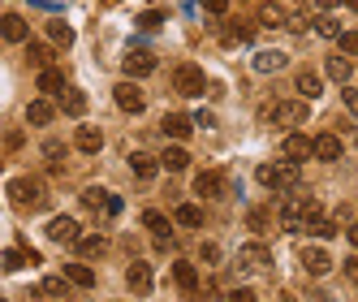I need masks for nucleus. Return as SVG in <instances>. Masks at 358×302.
<instances>
[{"mask_svg":"<svg viewBox=\"0 0 358 302\" xmlns=\"http://www.w3.org/2000/svg\"><path fill=\"white\" fill-rule=\"evenodd\" d=\"M9 199H13V208H22V212H43L48 203H52V194H48V186L39 178H13L9 182Z\"/></svg>","mask_w":358,"mask_h":302,"instance_id":"1","label":"nucleus"},{"mask_svg":"<svg viewBox=\"0 0 358 302\" xmlns=\"http://www.w3.org/2000/svg\"><path fill=\"white\" fill-rule=\"evenodd\" d=\"M315 216H320V203L311 194H298L289 203H280V229L298 233V229H306V220H315Z\"/></svg>","mask_w":358,"mask_h":302,"instance_id":"2","label":"nucleus"},{"mask_svg":"<svg viewBox=\"0 0 358 302\" xmlns=\"http://www.w3.org/2000/svg\"><path fill=\"white\" fill-rule=\"evenodd\" d=\"M259 182L268 190H294L302 182V168H298V160H276V164H264L259 168Z\"/></svg>","mask_w":358,"mask_h":302,"instance_id":"3","label":"nucleus"},{"mask_svg":"<svg viewBox=\"0 0 358 302\" xmlns=\"http://www.w3.org/2000/svg\"><path fill=\"white\" fill-rule=\"evenodd\" d=\"M259 121H268V125H302V121H306V99L268 104V108H259Z\"/></svg>","mask_w":358,"mask_h":302,"instance_id":"4","label":"nucleus"},{"mask_svg":"<svg viewBox=\"0 0 358 302\" xmlns=\"http://www.w3.org/2000/svg\"><path fill=\"white\" fill-rule=\"evenodd\" d=\"M203 87H208V73H203V65H177V69H173V91H177V95H203Z\"/></svg>","mask_w":358,"mask_h":302,"instance_id":"5","label":"nucleus"},{"mask_svg":"<svg viewBox=\"0 0 358 302\" xmlns=\"http://www.w3.org/2000/svg\"><path fill=\"white\" fill-rule=\"evenodd\" d=\"M113 99H117V108H121V113H134V117L147 108V95H143V87H138L134 78L117 82V87H113Z\"/></svg>","mask_w":358,"mask_h":302,"instance_id":"6","label":"nucleus"},{"mask_svg":"<svg viewBox=\"0 0 358 302\" xmlns=\"http://www.w3.org/2000/svg\"><path fill=\"white\" fill-rule=\"evenodd\" d=\"M78 238H83V229H78V220H73V216H52V220H48V242L73 246Z\"/></svg>","mask_w":358,"mask_h":302,"instance_id":"7","label":"nucleus"},{"mask_svg":"<svg viewBox=\"0 0 358 302\" xmlns=\"http://www.w3.org/2000/svg\"><path fill=\"white\" fill-rule=\"evenodd\" d=\"M229 190V178L220 168H203V173H194V194H203V199H220Z\"/></svg>","mask_w":358,"mask_h":302,"instance_id":"8","label":"nucleus"},{"mask_svg":"<svg viewBox=\"0 0 358 302\" xmlns=\"http://www.w3.org/2000/svg\"><path fill=\"white\" fill-rule=\"evenodd\" d=\"M121 69H125V78H147V73H156V57H151L147 48H130Z\"/></svg>","mask_w":358,"mask_h":302,"instance_id":"9","label":"nucleus"},{"mask_svg":"<svg viewBox=\"0 0 358 302\" xmlns=\"http://www.w3.org/2000/svg\"><path fill=\"white\" fill-rule=\"evenodd\" d=\"M83 203H87L91 212H108V216L121 212V199H117L113 190H104V186H87V190H83Z\"/></svg>","mask_w":358,"mask_h":302,"instance_id":"10","label":"nucleus"},{"mask_svg":"<svg viewBox=\"0 0 358 302\" xmlns=\"http://www.w3.org/2000/svg\"><path fill=\"white\" fill-rule=\"evenodd\" d=\"M298 264L311 272V276H328L332 272V255L324 246H302V255H298Z\"/></svg>","mask_w":358,"mask_h":302,"instance_id":"11","label":"nucleus"},{"mask_svg":"<svg viewBox=\"0 0 358 302\" xmlns=\"http://www.w3.org/2000/svg\"><path fill=\"white\" fill-rule=\"evenodd\" d=\"M0 35H5V43H27L31 39V22L22 13H5L0 17Z\"/></svg>","mask_w":358,"mask_h":302,"instance_id":"12","label":"nucleus"},{"mask_svg":"<svg viewBox=\"0 0 358 302\" xmlns=\"http://www.w3.org/2000/svg\"><path fill=\"white\" fill-rule=\"evenodd\" d=\"M160 130H164V138H173V143H186V138H190V130H194V121H190L186 113H164Z\"/></svg>","mask_w":358,"mask_h":302,"instance_id":"13","label":"nucleus"},{"mask_svg":"<svg viewBox=\"0 0 358 302\" xmlns=\"http://www.w3.org/2000/svg\"><path fill=\"white\" fill-rule=\"evenodd\" d=\"M341 147H345V143H341L337 134H315V138H311V156L324 160V164H332V160H341Z\"/></svg>","mask_w":358,"mask_h":302,"instance_id":"14","label":"nucleus"},{"mask_svg":"<svg viewBox=\"0 0 358 302\" xmlns=\"http://www.w3.org/2000/svg\"><path fill=\"white\" fill-rule=\"evenodd\" d=\"M125 285H130L138 298L151 294V264H138V259H134L130 268H125Z\"/></svg>","mask_w":358,"mask_h":302,"instance_id":"15","label":"nucleus"},{"mask_svg":"<svg viewBox=\"0 0 358 302\" xmlns=\"http://www.w3.org/2000/svg\"><path fill=\"white\" fill-rule=\"evenodd\" d=\"M238 264H246V268H268V264H272V250H268L264 242H246V246L238 250Z\"/></svg>","mask_w":358,"mask_h":302,"instance_id":"16","label":"nucleus"},{"mask_svg":"<svg viewBox=\"0 0 358 302\" xmlns=\"http://www.w3.org/2000/svg\"><path fill=\"white\" fill-rule=\"evenodd\" d=\"M130 173H134L138 182H151V178L160 173V160H156V156H147V151H134V156H130Z\"/></svg>","mask_w":358,"mask_h":302,"instance_id":"17","label":"nucleus"},{"mask_svg":"<svg viewBox=\"0 0 358 302\" xmlns=\"http://www.w3.org/2000/svg\"><path fill=\"white\" fill-rule=\"evenodd\" d=\"M73 147L87 151V156H95V151L104 147V134H99L95 125H78V130H73Z\"/></svg>","mask_w":358,"mask_h":302,"instance_id":"18","label":"nucleus"},{"mask_svg":"<svg viewBox=\"0 0 358 302\" xmlns=\"http://www.w3.org/2000/svg\"><path fill=\"white\" fill-rule=\"evenodd\" d=\"M65 281L78 285V289H91V285H95V272H91L83 259H73V264H65Z\"/></svg>","mask_w":358,"mask_h":302,"instance_id":"19","label":"nucleus"},{"mask_svg":"<svg viewBox=\"0 0 358 302\" xmlns=\"http://www.w3.org/2000/svg\"><path fill=\"white\" fill-rule=\"evenodd\" d=\"M160 160V168H169V173H182V168H190V151L186 147H164V156H156Z\"/></svg>","mask_w":358,"mask_h":302,"instance_id":"20","label":"nucleus"},{"mask_svg":"<svg viewBox=\"0 0 358 302\" xmlns=\"http://www.w3.org/2000/svg\"><path fill=\"white\" fill-rule=\"evenodd\" d=\"M52 117H57V108H52V99H48V95H43V99H31V104H27V121H31V125H48Z\"/></svg>","mask_w":358,"mask_h":302,"instance_id":"21","label":"nucleus"},{"mask_svg":"<svg viewBox=\"0 0 358 302\" xmlns=\"http://www.w3.org/2000/svg\"><path fill=\"white\" fill-rule=\"evenodd\" d=\"M73 246H78V255H83V259H99V255L108 250V242L99 238V233H83V238L73 242Z\"/></svg>","mask_w":358,"mask_h":302,"instance_id":"22","label":"nucleus"},{"mask_svg":"<svg viewBox=\"0 0 358 302\" xmlns=\"http://www.w3.org/2000/svg\"><path fill=\"white\" fill-rule=\"evenodd\" d=\"M294 87H298V95L306 99V104H311V99H315V95L324 91V82H320V73H311V69H302V73H298V82H294Z\"/></svg>","mask_w":358,"mask_h":302,"instance_id":"23","label":"nucleus"},{"mask_svg":"<svg viewBox=\"0 0 358 302\" xmlns=\"http://www.w3.org/2000/svg\"><path fill=\"white\" fill-rule=\"evenodd\" d=\"M39 91H43V95H61V91H65V73L52 69V65L39 69Z\"/></svg>","mask_w":358,"mask_h":302,"instance_id":"24","label":"nucleus"},{"mask_svg":"<svg viewBox=\"0 0 358 302\" xmlns=\"http://www.w3.org/2000/svg\"><path fill=\"white\" fill-rule=\"evenodd\" d=\"M173 281L182 285L186 294H194V289H199V268H194V264H173Z\"/></svg>","mask_w":358,"mask_h":302,"instance_id":"25","label":"nucleus"},{"mask_svg":"<svg viewBox=\"0 0 358 302\" xmlns=\"http://www.w3.org/2000/svg\"><path fill=\"white\" fill-rule=\"evenodd\" d=\"M173 220L182 224V229H199V224H203V208L199 203H182V208L173 212Z\"/></svg>","mask_w":358,"mask_h":302,"instance_id":"26","label":"nucleus"},{"mask_svg":"<svg viewBox=\"0 0 358 302\" xmlns=\"http://www.w3.org/2000/svg\"><path fill=\"white\" fill-rule=\"evenodd\" d=\"M311 31L324 35V39H337V35H341V22L332 17V13H315V17H311Z\"/></svg>","mask_w":358,"mask_h":302,"instance_id":"27","label":"nucleus"},{"mask_svg":"<svg viewBox=\"0 0 358 302\" xmlns=\"http://www.w3.org/2000/svg\"><path fill=\"white\" fill-rule=\"evenodd\" d=\"M285 52H276V48H272V52H259V57H255V69H259V73H276V69H285Z\"/></svg>","mask_w":358,"mask_h":302,"instance_id":"28","label":"nucleus"},{"mask_svg":"<svg viewBox=\"0 0 358 302\" xmlns=\"http://www.w3.org/2000/svg\"><path fill=\"white\" fill-rule=\"evenodd\" d=\"M143 224H147V229L156 233V238H169V229H173L169 216H164V212H156V208H147V212H143Z\"/></svg>","mask_w":358,"mask_h":302,"instance_id":"29","label":"nucleus"},{"mask_svg":"<svg viewBox=\"0 0 358 302\" xmlns=\"http://www.w3.org/2000/svg\"><path fill=\"white\" fill-rule=\"evenodd\" d=\"M27 57H31V65H39V69H48V65H52V43H31L27 39Z\"/></svg>","mask_w":358,"mask_h":302,"instance_id":"30","label":"nucleus"},{"mask_svg":"<svg viewBox=\"0 0 358 302\" xmlns=\"http://www.w3.org/2000/svg\"><path fill=\"white\" fill-rule=\"evenodd\" d=\"M285 156L289 160H306V156H311V138H306V134H289L285 138Z\"/></svg>","mask_w":358,"mask_h":302,"instance_id":"31","label":"nucleus"},{"mask_svg":"<svg viewBox=\"0 0 358 302\" xmlns=\"http://www.w3.org/2000/svg\"><path fill=\"white\" fill-rule=\"evenodd\" d=\"M306 233H315L320 242H328V238H337V220H324V216H315V220H306Z\"/></svg>","mask_w":358,"mask_h":302,"instance_id":"32","label":"nucleus"},{"mask_svg":"<svg viewBox=\"0 0 358 302\" xmlns=\"http://www.w3.org/2000/svg\"><path fill=\"white\" fill-rule=\"evenodd\" d=\"M61 104H65L69 117H83L87 113V95L83 91H61Z\"/></svg>","mask_w":358,"mask_h":302,"instance_id":"33","label":"nucleus"},{"mask_svg":"<svg viewBox=\"0 0 358 302\" xmlns=\"http://www.w3.org/2000/svg\"><path fill=\"white\" fill-rule=\"evenodd\" d=\"M259 22H264V27H285L289 13H285V5H264L259 9Z\"/></svg>","mask_w":358,"mask_h":302,"instance_id":"34","label":"nucleus"},{"mask_svg":"<svg viewBox=\"0 0 358 302\" xmlns=\"http://www.w3.org/2000/svg\"><path fill=\"white\" fill-rule=\"evenodd\" d=\"M328 78H337V82H350V73H354V65L345 61V57H328Z\"/></svg>","mask_w":358,"mask_h":302,"instance_id":"35","label":"nucleus"},{"mask_svg":"<svg viewBox=\"0 0 358 302\" xmlns=\"http://www.w3.org/2000/svg\"><path fill=\"white\" fill-rule=\"evenodd\" d=\"M246 224H250L255 233H268V224H272V212H268V208H250V212H246Z\"/></svg>","mask_w":358,"mask_h":302,"instance_id":"36","label":"nucleus"},{"mask_svg":"<svg viewBox=\"0 0 358 302\" xmlns=\"http://www.w3.org/2000/svg\"><path fill=\"white\" fill-rule=\"evenodd\" d=\"M250 35H255V31H250V27H242V22H229V27L220 31V39H224V43H246Z\"/></svg>","mask_w":358,"mask_h":302,"instance_id":"37","label":"nucleus"},{"mask_svg":"<svg viewBox=\"0 0 358 302\" xmlns=\"http://www.w3.org/2000/svg\"><path fill=\"white\" fill-rule=\"evenodd\" d=\"M48 39H52L57 48H69L73 43V31L65 27V22H48Z\"/></svg>","mask_w":358,"mask_h":302,"instance_id":"38","label":"nucleus"},{"mask_svg":"<svg viewBox=\"0 0 358 302\" xmlns=\"http://www.w3.org/2000/svg\"><path fill=\"white\" fill-rule=\"evenodd\" d=\"M337 43H341V52H345V57H358V31H341Z\"/></svg>","mask_w":358,"mask_h":302,"instance_id":"39","label":"nucleus"},{"mask_svg":"<svg viewBox=\"0 0 358 302\" xmlns=\"http://www.w3.org/2000/svg\"><path fill=\"white\" fill-rule=\"evenodd\" d=\"M199 259L208 264V268H212V264H220V246H216V242H203V246H199Z\"/></svg>","mask_w":358,"mask_h":302,"instance_id":"40","label":"nucleus"},{"mask_svg":"<svg viewBox=\"0 0 358 302\" xmlns=\"http://www.w3.org/2000/svg\"><path fill=\"white\" fill-rule=\"evenodd\" d=\"M160 22H164V13H160V9H147V13L138 17V27H143V31H156Z\"/></svg>","mask_w":358,"mask_h":302,"instance_id":"41","label":"nucleus"},{"mask_svg":"<svg viewBox=\"0 0 358 302\" xmlns=\"http://www.w3.org/2000/svg\"><path fill=\"white\" fill-rule=\"evenodd\" d=\"M43 156L52 160V168H61V156H65V147H61V143H43Z\"/></svg>","mask_w":358,"mask_h":302,"instance_id":"42","label":"nucleus"},{"mask_svg":"<svg viewBox=\"0 0 358 302\" xmlns=\"http://www.w3.org/2000/svg\"><path fill=\"white\" fill-rule=\"evenodd\" d=\"M43 294H65V276H43Z\"/></svg>","mask_w":358,"mask_h":302,"instance_id":"43","label":"nucleus"},{"mask_svg":"<svg viewBox=\"0 0 358 302\" xmlns=\"http://www.w3.org/2000/svg\"><path fill=\"white\" fill-rule=\"evenodd\" d=\"M203 9H208L212 17H224L229 13V0H203Z\"/></svg>","mask_w":358,"mask_h":302,"instance_id":"44","label":"nucleus"},{"mask_svg":"<svg viewBox=\"0 0 358 302\" xmlns=\"http://www.w3.org/2000/svg\"><path fill=\"white\" fill-rule=\"evenodd\" d=\"M341 99H345V108H350V117H358V91H354V87H345V91H341Z\"/></svg>","mask_w":358,"mask_h":302,"instance_id":"45","label":"nucleus"},{"mask_svg":"<svg viewBox=\"0 0 358 302\" xmlns=\"http://www.w3.org/2000/svg\"><path fill=\"white\" fill-rule=\"evenodd\" d=\"M229 302H255V289H246V285H242V289L229 294Z\"/></svg>","mask_w":358,"mask_h":302,"instance_id":"46","label":"nucleus"},{"mask_svg":"<svg viewBox=\"0 0 358 302\" xmlns=\"http://www.w3.org/2000/svg\"><path fill=\"white\" fill-rule=\"evenodd\" d=\"M345 276H350V281L358 285V255H350V259H345Z\"/></svg>","mask_w":358,"mask_h":302,"instance_id":"47","label":"nucleus"},{"mask_svg":"<svg viewBox=\"0 0 358 302\" xmlns=\"http://www.w3.org/2000/svg\"><path fill=\"white\" fill-rule=\"evenodd\" d=\"M345 233H350V246H354V250H358V220H354V224H350V229H345Z\"/></svg>","mask_w":358,"mask_h":302,"instance_id":"48","label":"nucleus"},{"mask_svg":"<svg viewBox=\"0 0 358 302\" xmlns=\"http://www.w3.org/2000/svg\"><path fill=\"white\" fill-rule=\"evenodd\" d=\"M99 5H104V9H113V5H121V0H99Z\"/></svg>","mask_w":358,"mask_h":302,"instance_id":"49","label":"nucleus"},{"mask_svg":"<svg viewBox=\"0 0 358 302\" xmlns=\"http://www.w3.org/2000/svg\"><path fill=\"white\" fill-rule=\"evenodd\" d=\"M320 5H324V9H332V5H337V0H320Z\"/></svg>","mask_w":358,"mask_h":302,"instance_id":"50","label":"nucleus"},{"mask_svg":"<svg viewBox=\"0 0 358 302\" xmlns=\"http://www.w3.org/2000/svg\"><path fill=\"white\" fill-rule=\"evenodd\" d=\"M345 5H350V9H354V13H358V0H345Z\"/></svg>","mask_w":358,"mask_h":302,"instance_id":"51","label":"nucleus"},{"mask_svg":"<svg viewBox=\"0 0 358 302\" xmlns=\"http://www.w3.org/2000/svg\"><path fill=\"white\" fill-rule=\"evenodd\" d=\"M280 302H294V298H289V294H285V298H280Z\"/></svg>","mask_w":358,"mask_h":302,"instance_id":"52","label":"nucleus"},{"mask_svg":"<svg viewBox=\"0 0 358 302\" xmlns=\"http://www.w3.org/2000/svg\"><path fill=\"white\" fill-rule=\"evenodd\" d=\"M0 168H5V156H0Z\"/></svg>","mask_w":358,"mask_h":302,"instance_id":"53","label":"nucleus"},{"mask_svg":"<svg viewBox=\"0 0 358 302\" xmlns=\"http://www.w3.org/2000/svg\"><path fill=\"white\" fill-rule=\"evenodd\" d=\"M354 147H358V134H354Z\"/></svg>","mask_w":358,"mask_h":302,"instance_id":"54","label":"nucleus"},{"mask_svg":"<svg viewBox=\"0 0 358 302\" xmlns=\"http://www.w3.org/2000/svg\"><path fill=\"white\" fill-rule=\"evenodd\" d=\"M0 302H5V298H0Z\"/></svg>","mask_w":358,"mask_h":302,"instance_id":"55","label":"nucleus"}]
</instances>
